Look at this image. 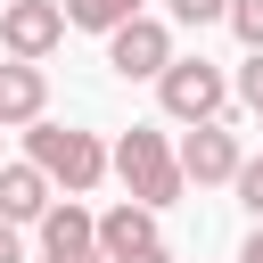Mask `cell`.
Masks as SVG:
<instances>
[{"label":"cell","mask_w":263,"mask_h":263,"mask_svg":"<svg viewBox=\"0 0 263 263\" xmlns=\"http://www.w3.org/2000/svg\"><path fill=\"white\" fill-rule=\"evenodd\" d=\"M25 156L66 189V197H90L107 173H115V148L99 132H74V123H25Z\"/></svg>","instance_id":"1"},{"label":"cell","mask_w":263,"mask_h":263,"mask_svg":"<svg viewBox=\"0 0 263 263\" xmlns=\"http://www.w3.org/2000/svg\"><path fill=\"white\" fill-rule=\"evenodd\" d=\"M0 8H8V0H0Z\"/></svg>","instance_id":"19"},{"label":"cell","mask_w":263,"mask_h":263,"mask_svg":"<svg viewBox=\"0 0 263 263\" xmlns=\"http://www.w3.org/2000/svg\"><path fill=\"white\" fill-rule=\"evenodd\" d=\"M0 132H8V123H0Z\"/></svg>","instance_id":"20"},{"label":"cell","mask_w":263,"mask_h":263,"mask_svg":"<svg viewBox=\"0 0 263 263\" xmlns=\"http://www.w3.org/2000/svg\"><path fill=\"white\" fill-rule=\"evenodd\" d=\"M49 205H58V181H49L33 156H25V164H0V214H8V222H41Z\"/></svg>","instance_id":"9"},{"label":"cell","mask_w":263,"mask_h":263,"mask_svg":"<svg viewBox=\"0 0 263 263\" xmlns=\"http://www.w3.org/2000/svg\"><path fill=\"white\" fill-rule=\"evenodd\" d=\"M123 263H173V255H164V247H140V255H123Z\"/></svg>","instance_id":"17"},{"label":"cell","mask_w":263,"mask_h":263,"mask_svg":"<svg viewBox=\"0 0 263 263\" xmlns=\"http://www.w3.org/2000/svg\"><path fill=\"white\" fill-rule=\"evenodd\" d=\"M173 25H230V0H173Z\"/></svg>","instance_id":"11"},{"label":"cell","mask_w":263,"mask_h":263,"mask_svg":"<svg viewBox=\"0 0 263 263\" xmlns=\"http://www.w3.org/2000/svg\"><path fill=\"white\" fill-rule=\"evenodd\" d=\"M16 230H25V222H8V214H0V263H25V238H16Z\"/></svg>","instance_id":"15"},{"label":"cell","mask_w":263,"mask_h":263,"mask_svg":"<svg viewBox=\"0 0 263 263\" xmlns=\"http://www.w3.org/2000/svg\"><path fill=\"white\" fill-rule=\"evenodd\" d=\"M132 16H140V0H66V25H82V33H115Z\"/></svg>","instance_id":"10"},{"label":"cell","mask_w":263,"mask_h":263,"mask_svg":"<svg viewBox=\"0 0 263 263\" xmlns=\"http://www.w3.org/2000/svg\"><path fill=\"white\" fill-rule=\"evenodd\" d=\"M230 33L247 49H263V0H230Z\"/></svg>","instance_id":"12"},{"label":"cell","mask_w":263,"mask_h":263,"mask_svg":"<svg viewBox=\"0 0 263 263\" xmlns=\"http://www.w3.org/2000/svg\"><path fill=\"white\" fill-rule=\"evenodd\" d=\"M230 74L214 66V58H173L164 74H156V107L173 115V123H214V115H230Z\"/></svg>","instance_id":"3"},{"label":"cell","mask_w":263,"mask_h":263,"mask_svg":"<svg viewBox=\"0 0 263 263\" xmlns=\"http://www.w3.org/2000/svg\"><path fill=\"white\" fill-rule=\"evenodd\" d=\"M238 164H247V148H238V123H230V115H214V123H189V132H181V173H189L197 189L238 181Z\"/></svg>","instance_id":"5"},{"label":"cell","mask_w":263,"mask_h":263,"mask_svg":"<svg viewBox=\"0 0 263 263\" xmlns=\"http://www.w3.org/2000/svg\"><path fill=\"white\" fill-rule=\"evenodd\" d=\"M238 263H263V222H255V238L238 247Z\"/></svg>","instance_id":"16"},{"label":"cell","mask_w":263,"mask_h":263,"mask_svg":"<svg viewBox=\"0 0 263 263\" xmlns=\"http://www.w3.org/2000/svg\"><path fill=\"white\" fill-rule=\"evenodd\" d=\"M107 66L123 74V82H156L164 66H173V33H164V16H132V25H115L107 33Z\"/></svg>","instance_id":"4"},{"label":"cell","mask_w":263,"mask_h":263,"mask_svg":"<svg viewBox=\"0 0 263 263\" xmlns=\"http://www.w3.org/2000/svg\"><path fill=\"white\" fill-rule=\"evenodd\" d=\"M238 99L263 107V49H247V66H238Z\"/></svg>","instance_id":"14"},{"label":"cell","mask_w":263,"mask_h":263,"mask_svg":"<svg viewBox=\"0 0 263 263\" xmlns=\"http://www.w3.org/2000/svg\"><path fill=\"white\" fill-rule=\"evenodd\" d=\"M99 247H107V263H123V255H140V247H164V238H156V205H140V197L107 205V214H99Z\"/></svg>","instance_id":"8"},{"label":"cell","mask_w":263,"mask_h":263,"mask_svg":"<svg viewBox=\"0 0 263 263\" xmlns=\"http://www.w3.org/2000/svg\"><path fill=\"white\" fill-rule=\"evenodd\" d=\"M41 107H49V74H41L33 58H8V66H0V123L25 132V123H41Z\"/></svg>","instance_id":"7"},{"label":"cell","mask_w":263,"mask_h":263,"mask_svg":"<svg viewBox=\"0 0 263 263\" xmlns=\"http://www.w3.org/2000/svg\"><path fill=\"white\" fill-rule=\"evenodd\" d=\"M255 115H263V107H255Z\"/></svg>","instance_id":"18"},{"label":"cell","mask_w":263,"mask_h":263,"mask_svg":"<svg viewBox=\"0 0 263 263\" xmlns=\"http://www.w3.org/2000/svg\"><path fill=\"white\" fill-rule=\"evenodd\" d=\"M58 41H66V0H8L0 8V49L8 58H33L41 66Z\"/></svg>","instance_id":"6"},{"label":"cell","mask_w":263,"mask_h":263,"mask_svg":"<svg viewBox=\"0 0 263 263\" xmlns=\"http://www.w3.org/2000/svg\"><path fill=\"white\" fill-rule=\"evenodd\" d=\"M230 189H238V205H247V214H255V222H263V156H247V164H238V181H230Z\"/></svg>","instance_id":"13"},{"label":"cell","mask_w":263,"mask_h":263,"mask_svg":"<svg viewBox=\"0 0 263 263\" xmlns=\"http://www.w3.org/2000/svg\"><path fill=\"white\" fill-rule=\"evenodd\" d=\"M115 181L140 197V205H181V189H189V173H181V148L164 140V132H148V123H132L123 140H115Z\"/></svg>","instance_id":"2"}]
</instances>
